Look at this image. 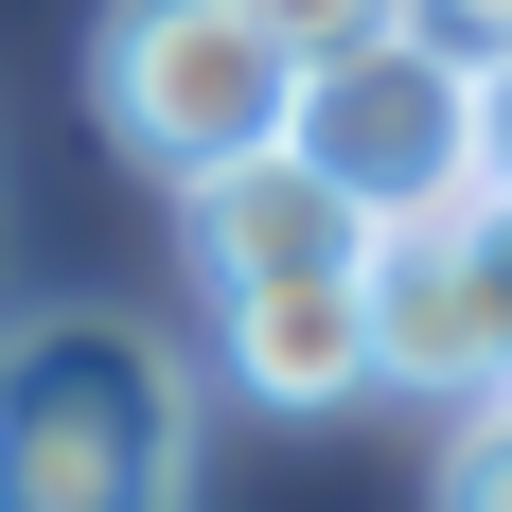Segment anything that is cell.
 Here are the masks:
<instances>
[{
  "label": "cell",
  "instance_id": "obj_9",
  "mask_svg": "<svg viewBox=\"0 0 512 512\" xmlns=\"http://www.w3.org/2000/svg\"><path fill=\"white\" fill-rule=\"evenodd\" d=\"M477 283H495V389H512V195H477Z\"/></svg>",
  "mask_w": 512,
  "mask_h": 512
},
{
  "label": "cell",
  "instance_id": "obj_1",
  "mask_svg": "<svg viewBox=\"0 0 512 512\" xmlns=\"http://www.w3.org/2000/svg\"><path fill=\"white\" fill-rule=\"evenodd\" d=\"M0 512H195V371L159 318H0Z\"/></svg>",
  "mask_w": 512,
  "mask_h": 512
},
{
  "label": "cell",
  "instance_id": "obj_2",
  "mask_svg": "<svg viewBox=\"0 0 512 512\" xmlns=\"http://www.w3.org/2000/svg\"><path fill=\"white\" fill-rule=\"evenodd\" d=\"M89 106H106V142H142L159 177L195 195L212 159H265V142H283V106H301V36H283L265 0H106Z\"/></svg>",
  "mask_w": 512,
  "mask_h": 512
},
{
  "label": "cell",
  "instance_id": "obj_7",
  "mask_svg": "<svg viewBox=\"0 0 512 512\" xmlns=\"http://www.w3.org/2000/svg\"><path fill=\"white\" fill-rule=\"evenodd\" d=\"M407 36H442L460 71H495V53H512V0H407Z\"/></svg>",
  "mask_w": 512,
  "mask_h": 512
},
{
  "label": "cell",
  "instance_id": "obj_4",
  "mask_svg": "<svg viewBox=\"0 0 512 512\" xmlns=\"http://www.w3.org/2000/svg\"><path fill=\"white\" fill-rule=\"evenodd\" d=\"M371 389H424V407H477V389H495L477 195H442V212H389V230H371Z\"/></svg>",
  "mask_w": 512,
  "mask_h": 512
},
{
  "label": "cell",
  "instance_id": "obj_6",
  "mask_svg": "<svg viewBox=\"0 0 512 512\" xmlns=\"http://www.w3.org/2000/svg\"><path fill=\"white\" fill-rule=\"evenodd\" d=\"M442 512H512V389H477L442 424Z\"/></svg>",
  "mask_w": 512,
  "mask_h": 512
},
{
  "label": "cell",
  "instance_id": "obj_8",
  "mask_svg": "<svg viewBox=\"0 0 512 512\" xmlns=\"http://www.w3.org/2000/svg\"><path fill=\"white\" fill-rule=\"evenodd\" d=\"M265 18H283V36H301V53H336V36H389L407 0H265Z\"/></svg>",
  "mask_w": 512,
  "mask_h": 512
},
{
  "label": "cell",
  "instance_id": "obj_5",
  "mask_svg": "<svg viewBox=\"0 0 512 512\" xmlns=\"http://www.w3.org/2000/svg\"><path fill=\"white\" fill-rule=\"evenodd\" d=\"M212 371L248 389V407L318 424L371 389V248L354 265H265V283H212Z\"/></svg>",
  "mask_w": 512,
  "mask_h": 512
},
{
  "label": "cell",
  "instance_id": "obj_3",
  "mask_svg": "<svg viewBox=\"0 0 512 512\" xmlns=\"http://www.w3.org/2000/svg\"><path fill=\"white\" fill-rule=\"evenodd\" d=\"M283 142L336 177V195L389 230V212H442V195H477V71L442 36H336V53H301V106H283Z\"/></svg>",
  "mask_w": 512,
  "mask_h": 512
},
{
  "label": "cell",
  "instance_id": "obj_10",
  "mask_svg": "<svg viewBox=\"0 0 512 512\" xmlns=\"http://www.w3.org/2000/svg\"><path fill=\"white\" fill-rule=\"evenodd\" d=\"M477 195H512V53L477 71Z\"/></svg>",
  "mask_w": 512,
  "mask_h": 512
}]
</instances>
